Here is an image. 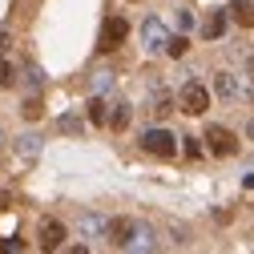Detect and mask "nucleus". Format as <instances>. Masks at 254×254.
I'll return each mask as SVG.
<instances>
[{
    "mask_svg": "<svg viewBox=\"0 0 254 254\" xmlns=\"http://www.w3.org/2000/svg\"><path fill=\"white\" fill-rule=\"evenodd\" d=\"M178 105H182V113H190V117H202V113L210 109V93H206V85H202V81H186Z\"/></svg>",
    "mask_w": 254,
    "mask_h": 254,
    "instance_id": "obj_1",
    "label": "nucleus"
},
{
    "mask_svg": "<svg viewBox=\"0 0 254 254\" xmlns=\"http://www.w3.org/2000/svg\"><path fill=\"white\" fill-rule=\"evenodd\" d=\"M141 149L153 153V157H174V153H178V141H174V133H166V129H149V133H141Z\"/></svg>",
    "mask_w": 254,
    "mask_h": 254,
    "instance_id": "obj_2",
    "label": "nucleus"
},
{
    "mask_svg": "<svg viewBox=\"0 0 254 254\" xmlns=\"http://www.w3.org/2000/svg\"><path fill=\"white\" fill-rule=\"evenodd\" d=\"M206 141H210V149H214L218 157H230V153L238 149V137L226 129V125H206Z\"/></svg>",
    "mask_w": 254,
    "mask_h": 254,
    "instance_id": "obj_3",
    "label": "nucleus"
},
{
    "mask_svg": "<svg viewBox=\"0 0 254 254\" xmlns=\"http://www.w3.org/2000/svg\"><path fill=\"white\" fill-rule=\"evenodd\" d=\"M166 41H170L166 24L157 20V16H149V20L141 24V49H149V53H162V49H166Z\"/></svg>",
    "mask_w": 254,
    "mask_h": 254,
    "instance_id": "obj_4",
    "label": "nucleus"
},
{
    "mask_svg": "<svg viewBox=\"0 0 254 254\" xmlns=\"http://www.w3.org/2000/svg\"><path fill=\"white\" fill-rule=\"evenodd\" d=\"M125 37H129V24H125V16H109V20H105V28H101V49H105V53H113Z\"/></svg>",
    "mask_w": 254,
    "mask_h": 254,
    "instance_id": "obj_5",
    "label": "nucleus"
},
{
    "mask_svg": "<svg viewBox=\"0 0 254 254\" xmlns=\"http://www.w3.org/2000/svg\"><path fill=\"white\" fill-rule=\"evenodd\" d=\"M133 226H137L133 218H105V238L113 246H125V242L133 238Z\"/></svg>",
    "mask_w": 254,
    "mask_h": 254,
    "instance_id": "obj_6",
    "label": "nucleus"
},
{
    "mask_svg": "<svg viewBox=\"0 0 254 254\" xmlns=\"http://www.w3.org/2000/svg\"><path fill=\"white\" fill-rule=\"evenodd\" d=\"M65 234H69V230L61 226L57 218H45V222H41V246H45V250H61V246H65Z\"/></svg>",
    "mask_w": 254,
    "mask_h": 254,
    "instance_id": "obj_7",
    "label": "nucleus"
},
{
    "mask_svg": "<svg viewBox=\"0 0 254 254\" xmlns=\"http://www.w3.org/2000/svg\"><path fill=\"white\" fill-rule=\"evenodd\" d=\"M77 234L81 238H105V218L101 214H81L77 218Z\"/></svg>",
    "mask_w": 254,
    "mask_h": 254,
    "instance_id": "obj_8",
    "label": "nucleus"
},
{
    "mask_svg": "<svg viewBox=\"0 0 254 254\" xmlns=\"http://www.w3.org/2000/svg\"><path fill=\"white\" fill-rule=\"evenodd\" d=\"M125 250H153V230L145 226V222H137V226H133V238L125 242Z\"/></svg>",
    "mask_w": 254,
    "mask_h": 254,
    "instance_id": "obj_9",
    "label": "nucleus"
},
{
    "mask_svg": "<svg viewBox=\"0 0 254 254\" xmlns=\"http://www.w3.org/2000/svg\"><path fill=\"white\" fill-rule=\"evenodd\" d=\"M214 89H218V97H226V101H238V81H234V73H218L214 77Z\"/></svg>",
    "mask_w": 254,
    "mask_h": 254,
    "instance_id": "obj_10",
    "label": "nucleus"
},
{
    "mask_svg": "<svg viewBox=\"0 0 254 254\" xmlns=\"http://www.w3.org/2000/svg\"><path fill=\"white\" fill-rule=\"evenodd\" d=\"M202 33H206L210 41H218L222 33H226V12H210V16L202 20Z\"/></svg>",
    "mask_w": 254,
    "mask_h": 254,
    "instance_id": "obj_11",
    "label": "nucleus"
},
{
    "mask_svg": "<svg viewBox=\"0 0 254 254\" xmlns=\"http://www.w3.org/2000/svg\"><path fill=\"white\" fill-rule=\"evenodd\" d=\"M230 16H234L242 28H254V4H250V0H238V4L230 8Z\"/></svg>",
    "mask_w": 254,
    "mask_h": 254,
    "instance_id": "obj_12",
    "label": "nucleus"
},
{
    "mask_svg": "<svg viewBox=\"0 0 254 254\" xmlns=\"http://www.w3.org/2000/svg\"><path fill=\"white\" fill-rule=\"evenodd\" d=\"M89 121H93V125H105V121H109V109H105V101H101V93L89 101Z\"/></svg>",
    "mask_w": 254,
    "mask_h": 254,
    "instance_id": "obj_13",
    "label": "nucleus"
},
{
    "mask_svg": "<svg viewBox=\"0 0 254 254\" xmlns=\"http://www.w3.org/2000/svg\"><path fill=\"white\" fill-rule=\"evenodd\" d=\"M105 125H113V129H125V125H129V105H125V101L113 105V117H109Z\"/></svg>",
    "mask_w": 254,
    "mask_h": 254,
    "instance_id": "obj_14",
    "label": "nucleus"
},
{
    "mask_svg": "<svg viewBox=\"0 0 254 254\" xmlns=\"http://www.w3.org/2000/svg\"><path fill=\"white\" fill-rule=\"evenodd\" d=\"M16 149H20L24 157H37V153H41V137L28 133V137H20V141H16Z\"/></svg>",
    "mask_w": 254,
    "mask_h": 254,
    "instance_id": "obj_15",
    "label": "nucleus"
},
{
    "mask_svg": "<svg viewBox=\"0 0 254 254\" xmlns=\"http://www.w3.org/2000/svg\"><path fill=\"white\" fill-rule=\"evenodd\" d=\"M186 49H190V41H186V37H170L162 53H170V57H186Z\"/></svg>",
    "mask_w": 254,
    "mask_h": 254,
    "instance_id": "obj_16",
    "label": "nucleus"
},
{
    "mask_svg": "<svg viewBox=\"0 0 254 254\" xmlns=\"http://www.w3.org/2000/svg\"><path fill=\"white\" fill-rule=\"evenodd\" d=\"M24 117H28V121L45 117V105H41V97H28V101H24Z\"/></svg>",
    "mask_w": 254,
    "mask_h": 254,
    "instance_id": "obj_17",
    "label": "nucleus"
},
{
    "mask_svg": "<svg viewBox=\"0 0 254 254\" xmlns=\"http://www.w3.org/2000/svg\"><path fill=\"white\" fill-rule=\"evenodd\" d=\"M24 81H28V89H41V85H45V73H41L37 65H28V77H24Z\"/></svg>",
    "mask_w": 254,
    "mask_h": 254,
    "instance_id": "obj_18",
    "label": "nucleus"
},
{
    "mask_svg": "<svg viewBox=\"0 0 254 254\" xmlns=\"http://www.w3.org/2000/svg\"><path fill=\"white\" fill-rule=\"evenodd\" d=\"M149 113H153V117H170V113H174V101H170V97H166V101H157Z\"/></svg>",
    "mask_w": 254,
    "mask_h": 254,
    "instance_id": "obj_19",
    "label": "nucleus"
},
{
    "mask_svg": "<svg viewBox=\"0 0 254 254\" xmlns=\"http://www.w3.org/2000/svg\"><path fill=\"white\" fill-rule=\"evenodd\" d=\"M8 85H12V65L0 61V89H8Z\"/></svg>",
    "mask_w": 254,
    "mask_h": 254,
    "instance_id": "obj_20",
    "label": "nucleus"
},
{
    "mask_svg": "<svg viewBox=\"0 0 254 254\" xmlns=\"http://www.w3.org/2000/svg\"><path fill=\"white\" fill-rule=\"evenodd\" d=\"M61 129L65 133H81V117H61Z\"/></svg>",
    "mask_w": 254,
    "mask_h": 254,
    "instance_id": "obj_21",
    "label": "nucleus"
},
{
    "mask_svg": "<svg viewBox=\"0 0 254 254\" xmlns=\"http://www.w3.org/2000/svg\"><path fill=\"white\" fill-rule=\"evenodd\" d=\"M93 89H97V93H105V89H113V77H109V73H97V81H93Z\"/></svg>",
    "mask_w": 254,
    "mask_h": 254,
    "instance_id": "obj_22",
    "label": "nucleus"
},
{
    "mask_svg": "<svg viewBox=\"0 0 254 254\" xmlns=\"http://www.w3.org/2000/svg\"><path fill=\"white\" fill-rule=\"evenodd\" d=\"M186 153H190V157H202V145H198V137H186Z\"/></svg>",
    "mask_w": 254,
    "mask_h": 254,
    "instance_id": "obj_23",
    "label": "nucleus"
},
{
    "mask_svg": "<svg viewBox=\"0 0 254 254\" xmlns=\"http://www.w3.org/2000/svg\"><path fill=\"white\" fill-rule=\"evenodd\" d=\"M20 246H24L20 238H0V250H20Z\"/></svg>",
    "mask_w": 254,
    "mask_h": 254,
    "instance_id": "obj_24",
    "label": "nucleus"
},
{
    "mask_svg": "<svg viewBox=\"0 0 254 254\" xmlns=\"http://www.w3.org/2000/svg\"><path fill=\"white\" fill-rule=\"evenodd\" d=\"M8 45H12V33H8V28H0V53H4Z\"/></svg>",
    "mask_w": 254,
    "mask_h": 254,
    "instance_id": "obj_25",
    "label": "nucleus"
},
{
    "mask_svg": "<svg viewBox=\"0 0 254 254\" xmlns=\"http://www.w3.org/2000/svg\"><path fill=\"white\" fill-rule=\"evenodd\" d=\"M4 206H12V198H8V190H0V210Z\"/></svg>",
    "mask_w": 254,
    "mask_h": 254,
    "instance_id": "obj_26",
    "label": "nucleus"
},
{
    "mask_svg": "<svg viewBox=\"0 0 254 254\" xmlns=\"http://www.w3.org/2000/svg\"><path fill=\"white\" fill-rule=\"evenodd\" d=\"M246 73H250V77H254V57H250V61H246Z\"/></svg>",
    "mask_w": 254,
    "mask_h": 254,
    "instance_id": "obj_27",
    "label": "nucleus"
},
{
    "mask_svg": "<svg viewBox=\"0 0 254 254\" xmlns=\"http://www.w3.org/2000/svg\"><path fill=\"white\" fill-rule=\"evenodd\" d=\"M246 137H254V121H250V125H246Z\"/></svg>",
    "mask_w": 254,
    "mask_h": 254,
    "instance_id": "obj_28",
    "label": "nucleus"
},
{
    "mask_svg": "<svg viewBox=\"0 0 254 254\" xmlns=\"http://www.w3.org/2000/svg\"><path fill=\"white\" fill-rule=\"evenodd\" d=\"M0 153H4V133H0Z\"/></svg>",
    "mask_w": 254,
    "mask_h": 254,
    "instance_id": "obj_29",
    "label": "nucleus"
}]
</instances>
